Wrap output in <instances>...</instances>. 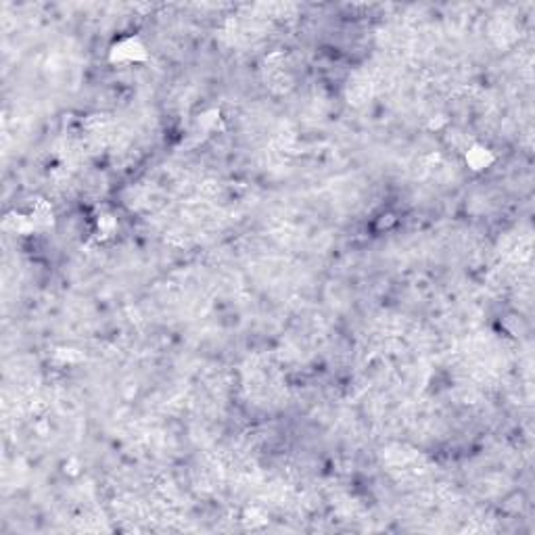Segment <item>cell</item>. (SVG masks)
Returning <instances> with one entry per match:
<instances>
[{
    "instance_id": "cell-6",
    "label": "cell",
    "mask_w": 535,
    "mask_h": 535,
    "mask_svg": "<svg viewBox=\"0 0 535 535\" xmlns=\"http://www.w3.org/2000/svg\"><path fill=\"white\" fill-rule=\"evenodd\" d=\"M118 233V220L111 213H100L96 218V235L100 239H111Z\"/></svg>"
},
{
    "instance_id": "cell-3",
    "label": "cell",
    "mask_w": 535,
    "mask_h": 535,
    "mask_svg": "<svg viewBox=\"0 0 535 535\" xmlns=\"http://www.w3.org/2000/svg\"><path fill=\"white\" fill-rule=\"evenodd\" d=\"M464 159H466V163H469V167L471 170H475V172H481V170H485V167H489L491 163H493V153L489 151V149H485L483 145H477V143H473L466 151H464Z\"/></svg>"
},
{
    "instance_id": "cell-4",
    "label": "cell",
    "mask_w": 535,
    "mask_h": 535,
    "mask_svg": "<svg viewBox=\"0 0 535 535\" xmlns=\"http://www.w3.org/2000/svg\"><path fill=\"white\" fill-rule=\"evenodd\" d=\"M489 36L493 38V42L498 46H508L516 40V28L508 19H496L489 26Z\"/></svg>"
},
{
    "instance_id": "cell-5",
    "label": "cell",
    "mask_w": 535,
    "mask_h": 535,
    "mask_svg": "<svg viewBox=\"0 0 535 535\" xmlns=\"http://www.w3.org/2000/svg\"><path fill=\"white\" fill-rule=\"evenodd\" d=\"M5 230L15 233V235H30V233H34L36 228H34V224H32V220H30L28 213H17V211H13V213H9L7 220H5Z\"/></svg>"
},
{
    "instance_id": "cell-2",
    "label": "cell",
    "mask_w": 535,
    "mask_h": 535,
    "mask_svg": "<svg viewBox=\"0 0 535 535\" xmlns=\"http://www.w3.org/2000/svg\"><path fill=\"white\" fill-rule=\"evenodd\" d=\"M28 216H30V220H32V224H34V228H36V230L51 228V226H53V222H55V211H53V205H51V201H46V199H38V201H34V203H32V207H30V211H28Z\"/></svg>"
},
{
    "instance_id": "cell-1",
    "label": "cell",
    "mask_w": 535,
    "mask_h": 535,
    "mask_svg": "<svg viewBox=\"0 0 535 535\" xmlns=\"http://www.w3.org/2000/svg\"><path fill=\"white\" fill-rule=\"evenodd\" d=\"M111 63L114 65H120V67H128V65H136L140 61L147 59V48L145 44L130 36V38H122L118 40L114 46H111Z\"/></svg>"
}]
</instances>
